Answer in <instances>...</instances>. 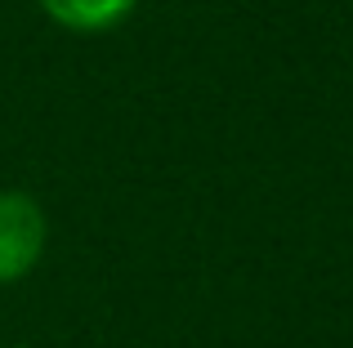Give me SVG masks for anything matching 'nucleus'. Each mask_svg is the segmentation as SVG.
Instances as JSON below:
<instances>
[{
	"instance_id": "nucleus-3",
	"label": "nucleus",
	"mask_w": 353,
	"mask_h": 348,
	"mask_svg": "<svg viewBox=\"0 0 353 348\" xmlns=\"http://www.w3.org/2000/svg\"><path fill=\"white\" fill-rule=\"evenodd\" d=\"M5 348H32V344H5Z\"/></svg>"
},
{
	"instance_id": "nucleus-1",
	"label": "nucleus",
	"mask_w": 353,
	"mask_h": 348,
	"mask_svg": "<svg viewBox=\"0 0 353 348\" xmlns=\"http://www.w3.org/2000/svg\"><path fill=\"white\" fill-rule=\"evenodd\" d=\"M50 250V219L27 188H0V290L27 281Z\"/></svg>"
},
{
	"instance_id": "nucleus-2",
	"label": "nucleus",
	"mask_w": 353,
	"mask_h": 348,
	"mask_svg": "<svg viewBox=\"0 0 353 348\" xmlns=\"http://www.w3.org/2000/svg\"><path fill=\"white\" fill-rule=\"evenodd\" d=\"M68 36H108L139 14V0H32Z\"/></svg>"
}]
</instances>
